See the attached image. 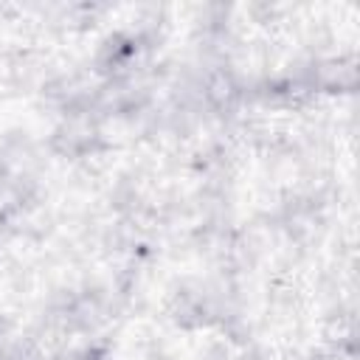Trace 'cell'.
Returning <instances> with one entry per match:
<instances>
[{"label":"cell","instance_id":"1","mask_svg":"<svg viewBox=\"0 0 360 360\" xmlns=\"http://www.w3.org/2000/svg\"><path fill=\"white\" fill-rule=\"evenodd\" d=\"M0 183H3V166H0Z\"/></svg>","mask_w":360,"mask_h":360}]
</instances>
